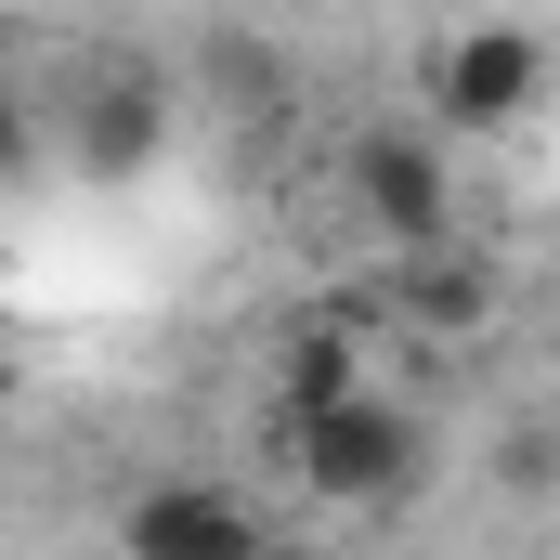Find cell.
I'll use <instances>...</instances> for the list:
<instances>
[{"instance_id":"obj_1","label":"cell","mask_w":560,"mask_h":560,"mask_svg":"<svg viewBox=\"0 0 560 560\" xmlns=\"http://www.w3.org/2000/svg\"><path fill=\"white\" fill-rule=\"evenodd\" d=\"M275 456L313 509H392L430 469V430L392 405V392H352V405H313V418H275Z\"/></svg>"},{"instance_id":"obj_2","label":"cell","mask_w":560,"mask_h":560,"mask_svg":"<svg viewBox=\"0 0 560 560\" xmlns=\"http://www.w3.org/2000/svg\"><path fill=\"white\" fill-rule=\"evenodd\" d=\"M418 105H430V131H522L535 105H548V39L535 26H456V39H430V66H418Z\"/></svg>"},{"instance_id":"obj_3","label":"cell","mask_w":560,"mask_h":560,"mask_svg":"<svg viewBox=\"0 0 560 560\" xmlns=\"http://www.w3.org/2000/svg\"><path fill=\"white\" fill-rule=\"evenodd\" d=\"M339 183H352V209H365L392 248H443V235H456V170H443V131H418V118L352 131Z\"/></svg>"},{"instance_id":"obj_4","label":"cell","mask_w":560,"mask_h":560,"mask_svg":"<svg viewBox=\"0 0 560 560\" xmlns=\"http://www.w3.org/2000/svg\"><path fill=\"white\" fill-rule=\"evenodd\" d=\"M118 560H275V522L235 482H143L118 509Z\"/></svg>"},{"instance_id":"obj_5","label":"cell","mask_w":560,"mask_h":560,"mask_svg":"<svg viewBox=\"0 0 560 560\" xmlns=\"http://www.w3.org/2000/svg\"><path fill=\"white\" fill-rule=\"evenodd\" d=\"M156 143H170V92H156V66H92L79 79V170L92 183H131V170H156Z\"/></svg>"},{"instance_id":"obj_6","label":"cell","mask_w":560,"mask_h":560,"mask_svg":"<svg viewBox=\"0 0 560 560\" xmlns=\"http://www.w3.org/2000/svg\"><path fill=\"white\" fill-rule=\"evenodd\" d=\"M365 392V300H326L300 313L275 352V418H313V405H352Z\"/></svg>"},{"instance_id":"obj_7","label":"cell","mask_w":560,"mask_h":560,"mask_svg":"<svg viewBox=\"0 0 560 560\" xmlns=\"http://www.w3.org/2000/svg\"><path fill=\"white\" fill-rule=\"evenodd\" d=\"M392 313H405L418 339H482V326H495V275H482V261H456V248H405Z\"/></svg>"},{"instance_id":"obj_8","label":"cell","mask_w":560,"mask_h":560,"mask_svg":"<svg viewBox=\"0 0 560 560\" xmlns=\"http://www.w3.org/2000/svg\"><path fill=\"white\" fill-rule=\"evenodd\" d=\"M196 92H209L222 118H287V52L248 39V26H222V39L196 52Z\"/></svg>"},{"instance_id":"obj_9","label":"cell","mask_w":560,"mask_h":560,"mask_svg":"<svg viewBox=\"0 0 560 560\" xmlns=\"http://www.w3.org/2000/svg\"><path fill=\"white\" fill-rule=\"evenodd\" d=\"M275 560H326V548H287V535H275Z\"/></svg>"},{"instance_id":"obj_10","label":"cell","mask_w":560,"mask_h":560,"mask_svg":"<svg viewBox=\"0 0 560 560\" xmlns=\"http://www.w3.org/2000/svg\"><path fill=\"white\" fill-rule=\"evenodd\" d=\"M548 300H560V261H548Z\"/></svg>"}]
</instances>
